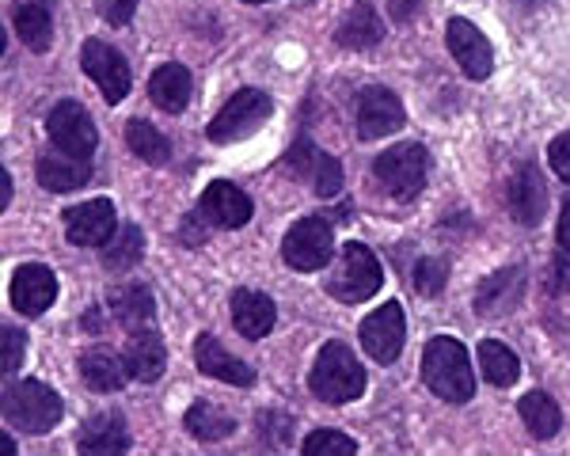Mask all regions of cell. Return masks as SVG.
Returning a JSON list of instances; mask_svg holds the SVG:
<instances>
[{
    "instance_id": "30",
    "label": "cell",
    "mask_w": 570,
    "mask_h": 456,
    "mask_svg": "<svg viewBox=\"0 0 570 456\" xmlns=\"http://www.w3.org/2000/svg\"><path fill=\"white\" fill-rule=\"evenodd\" d=\"M183 426H187L198 442H225V437L236 430V418L228 415V410H220L217 404H209V399H198V404H190Z\"/></svg>"
},
{
    "instance_id": "3",
    "label": "cell",
    "mask_w": 570,
    "mask_h": 456,
    "mask_svg": "<svg viewBox=\"0 0 570 456\" xmlns=\"http://www.w3.org/2000/svg\"><path fill=\"white\" fill-rule=\"evenodd\" d=\"M381 286H384L381 259H376L373 248H365L362 240L343 244L338 267L331 270V278L324 281L327 294L335 300H343V305H362V300H370Z\"/></svg>"
},
{
    "instance_id": "35",
    "label": "cell",
    "mask_w": 570,
    "mask_h": 456,
    "mask_svg": "<svg viewBox=\"0 0 570 456\" xmlns=\"http://www.w3.org/2000/svg\"><path fill=\"white\" fill-rule=\"evenodd\" d=\"M308 456H324V453H343V456H354L357 453V442L338 430H312L301 445Z\"/></svg>"
},
{
    "instance_id": "6",
    "label": "cell",
    "mask_w": 570,
    "mask_h": 456,
    "mask_svg": "<svg viewBox=\"0 0 570 456\" xmlns=\"http://www.w3.org/2000/svg\"><path fill=\"white\" fill-rule=\"evenodd\" d=\"M271 115H274V103H271V96H266V91L240 88L214 115V122L206 126V133H209V141H214V145H233V141H244V137H252Z\"/></svg>"
},
{
    "instance_id": "31",
    "label": "cell",
    "mask_w": 570,
    "mask_h": 456,
    "mask_svg": "<svg viewBox=\"0 0 570 456\" xmlns=\"http://www.w3.org/2000/svg\"><path fill=\"white\" fill-rule=\"evenodd\" d=\"M145 259V236L137 225H122L115 228V236L104 244V267L115 270V274H126L134 270L137 262Z\"/></svg>"
},
{
    "instance_id": "9",
    "label": "cell",
    "mask_w": 570,
    "mask_h": 456,
    "mask_svg": "<svg viewBox=\"0 0 570 456\" xmlns=\"http://www.w3.org/2000/svg\"><path fill=\"white\" fill-rule=\"evenodd\" d=\"M80 69L96 80V88L104 91L107 103H122V99L130 96V85H134L130 66H126V58L115 50V46L88 39L85 46H80Z\"/></svg>"
},
{
    "instance_id": "11",
    "label": "cell",
    "mask_w": 570,
    "mask_h": 456,
    "mask_svg": "<svg viewBox=\"0 0 570 456\" xmlns=\"http://www.w3.org/2000/svg\"><path fill=\"white\" fill-rule=\"evenodd\" d=\"M403 111L400 96H395L392 88H362V96H357V137L362 141H376V137H389L403 126Z\"/></svg>"
},
{
    "instance_id": "24",
    "label": "cell",
    "mask_w": 570,
    "mask_h": 456,
    "mask_svg": "<svg viewBox=\"0 0 570 456\" xmlns=\"http://www.w3.org/2000/svg\"><path fill=\"white\" fill-rule=\"evenodd\" d=\"M91 179V160H80V157H69V152H46L39 157V182L53 195H69V190H80L88 187Z\"/></svg>"
},
{
    "instance_id": "26",
    "label": "cell",
    "mask_w": 570,
    "mask_h": 456,
    "mask_svg": "<svg viewBox=\"0 0 570 456\" xmlns=\"http://www.w3.org/2000/svg\"><path fill=\"white\" fill-rule=\"evenodd\" d=\"M77 449L80 453H126L130 449V434H126L122 415L104 410V415H96L91 423H85V430L77 437Z\"/></svg>"
},
{
    "instance_id": "19",
    "label": "cell",
    "mask_w": 570,
    "mask_h": 456,
    "mask_svg": "<svg viewBox=\"0 0 570 456\" xmlns=\"http://www.w3.org/2000/svg\"><path fill=\"white\" fill-rule=\"evenodd\" d=\"M195 361L198 369L206 373V377H217L225 380V385H236V388H252L255 385V369L240 358H233V354L220 346L217 335L202 331L195 339Z\"/></svg>"
},
{
    "instance_id": "37",
    "label": "cell",
    "mask_w": 570,
    "mask_h": 456,
    "mask_svg": "<svg viewBox=\"0 0 570 456\" xmlns=\"http://www.w3.org/2000/svg\"><path fill=\"white\" fill-rule=\"evenodd\" d=\"M548 163H551V171H556L559 179L570 182V130L559 133L556 141L548 145Z\"/></svg>"
},
{
    "instance_id": "7",
    "label": "cell",
    "mask_w": 570,
    "mask_h": 456,
    "mask_svg": "<svg viewBox=\"0 0 570 456\" xmlns=\"http://www.w3.org/2000/svg\"><path fill=\"white\" fill-rule=\"evenodd\" d=\"M335 255V228L327 217H301L282 240V259L293 270H324Z\"/></svg>"
},
{
    "instance_id": "41",
    "label": "cell",
    "mask_w": 570,
    "mask_h": 456,
    "mask_svg": "<svg viewBox=\"0 0 570 456\" xmlns=\"http://www.w3.org/2000/svg\"><path fill=\"white\" fill-rule=\"evenodd\" d=\"M556 236H559V248H563L570 255V202L563 206V217H559V228H556Z\"/></svg>"
},
{
    "instance_id": "18",
    "label": "cell",
    "mask_w": 570,
    "mask_h": 456,
    "mask_svg": "<svg viewBox=\"0 0 570 456\" xmlns=\"http://www.w3.org/2000/svg\"><path fill=\"white\" fill-rule=\"evenodd\" d=\"M525 300V267H502L483 286L475 289V313L480 316H505Z\"/></svg>"
},
{
    "instance_id": "15",
    "label": "cell",
    "mask_w": 570,
    "mask_h": 456,
    "mask_svg": "<svg viewBox=\"0 0 570 456\" xmlns=\"http://www.w3.org/2000/svg\"><path fill=\"white\" fill-rule=\"evenodd\" d=\"M8 297H12V308L20 316H42L58 300V274L42 267V262H27V267L16 270Z\"/></svg>"
},
{
    "instance_id": "20",
    "label": "cell",
    "mask_w": 570,
    "mask_h": 456,
    "mask_svg": "<svg viewBox=\"0 0 570 456\" xmlns=\"http://www.w3.org/2000/svg\"><path fill=\"white\" fill-rule=\"evenodd\" d=\"M274 319H278V308H274V300L266 294H255V289H236L233 294V327L244 339H266Z\"/></svg>"
},
{
    "instance_id": "16",
    "label": "cell",
    "mask_w": 570,
    "mask_h": 456,
    "mask_svg": "<svg viewBox=\"0 0 570 456\" xmlns=\"http://www.w3.org/2000/svg\"><path fill=\"white\" fill-rule=\"evenodd\" d=\"M285 163H289L297 176H305L320 198H335L338 190H343V163L331 157V152L316 149L312 141H305V137L293 145L289 157H285Z\"/></svg>"
},
{
    "instance_id": "4",
    "label": "cell",
    "mask_w": 570,
    "mask_h": 456,
    "mask_svg": "<svg viewBox=\"0 0 570 456\" xmlns=\"http://www.w3.org/2000/svg\"><path fill=\"white\" fill-rule=\"evenodd\" d=\"M61 410V396L42 380H16L4 388V423L23 434H50Z\"/></svg>"
},
{
    "instance_id": "22",
    "label": "cell",
    "mask_w": 570,
    "mask_h": 456,
    "mask_svg": "<svg viewBox=\"0 0 570 456\" xmlns=\"http://www.w3.org/2000/svg\"><path fill=\"white\" fill-rule=\"evenodd\" d=\"M107 305H110V316L126 327V331H145V327L156 324V300L145 286H118L107 294Z\"/></svg>"
},
{
    "instance_id": "25",
    "label": "cell",
    "mask_w": 570,
    "mask_h": 456,
    "mask_svg": "<svg viewBox=\"0 0 570 456\" xmlns=\"http://www.w3.org/2000/svg\"><path fill=\"white\" fill-rule=\"evenodd\" d=\"M190 88H195V80H190V72L176 66V61L160 66L149 77V96L164 115H179L183 107L190 103Z\"/></svg>"
},
{
    "instance_id": "5",
    "label": "cell",
    "mask_w": 570,
    "mask_h": 456,
    "mask_svg": "<svg viewBox=\"0 0 570 456\" xmlns=\"http://www.w3.org/2000/svg\"><path fill=\"white\" fill-rule=\"evenodd\" d=\"M426 168H430V157L419 141H403V145H392L389 152L373 160V176L389 190L392 198L400 202H411V198L422 195L426 187Z\"/></svg>"
},
{
    "instance_id": "39",
    "label": "cell",
    "mask_w": 570,
    "mask_h": 456,
    "mask_svg": "<svg viewBox=\"0 0 570 456\" xmlns=\"http://www.w3.org/2000/svg\"><path fill=\"white\" fill-rule=\"evenodd\" d=\"M134 8H137V0H104L99 12H104V20L110 27H122V23L134 20Z\"/></svg>"
},
{
    "instance_id": "27",
    "label": "cell",
    "mask_w": 570,
    "mask_h": 456,
    "mask_svg": "<svg viewBox=\"0 0 570 456\" xmlns=\"http://www.w3.org/2000/svg\"><path fill=\"white\" fill-rule=\"evenodd\" d=\"M335 39L346 46V50H370V46H376L384 39V23L381 16L373 12V4H354L351 12L343 16V23H338Z\"/></svg>"
},
{
    "instance_id": "10",
    "label": "cell",
    "mask_w": 570,
    "mask_h": 456,
    "mask_svg": "<svg viewBox=\"0 0 570 456\" xmlns=\"http://www.w3.org/2000/svg\"><path fill=\"white\" fill-rule=\"evenodd\" d=\"M403 339H407V319H403V308L395 300L362 319V346L373 361L392 365L403 354Z\"/></svg>"
},
{
    "instance_id": "29",
    "label": "cell",
    "mask_w": 570,
    "mask_h": 456,
    "mask_svg": "<svg viewBox=\"0 0 570 456\" xmlns=\"http://www.w3.org/2000/svg\"><path fill=\"white\" fill-rule=\"evenodd\" d=\"M518 415H521V423H525V430L532 437H540V442L556 437L559 426H563V410H559V404L548 396V391H529V396L518 404Z\"/></svg>"
},
{
    "instance_id": "13",
    "label": "cell",
    "mask_w": 570,
    "mask_h": 456,
    "mask_svg": "<svg viewBox=\"0 0 570 456\" xmlns=\"http://www.w3.org/2000/svg\"><path fill=\"white\" fill-rule=\"evenodd\" d=\"M252 209H255L252 198H247L236 182H225V179L209 182L198 198L202 221L214 225V228H244L247 221H252Z\"/></svg>"
},
{
    "instance_id": "2",
    "label": "cell",
    "mask_w": 570,
    "mask_h": 456,
    "mask_svg": "<svg viewBox=\"0 0 570 456\" xmlns=\"http://www.w3.org/2000/svg\"><path fill=\"white\" fill-rule=\"evenodd\" d=\"M308 385L324 404H351V399H357L365 391V369L346 343H327L324 350L316 354Z\"/></svg>"
},
{
    "instance_id": "38",
    "label": "cell",
    "mask_w": 570,
    "mask_h": 456,
    "mask_svg": "<svg viewBox=\"0 0 570 456\" xmlns=\"http://www.w3.org/2000/svg\"><path fill=\"white\" fill-rule=\"evenodd\" d=\"M23 346H27V339H23V331H16V327H4V377H12L16 369H20V361H23Z\"/></svg>"
},
{
    "instance_id": "36",
    "label": "cell",
    "mask_w": 570,
    "mask_h": 456,
    "mask_svg": "<svg viewBox=\"0 0 570 456\" xmlns=\"http://www.w3.org/2000/svg\"><path fill=\"white\" fill-rule=\"evenodd\" d=\"M255 426H259L263 445H271V449H285L293 442V418H285L282 410H263Z\"/></svg>"
},
{
    "instance_id": "17",
    "label": "cell",
    "mask_w": 570,
    "mask_h": 456,
    "mask_svg": "<svg viewBox=\"0 0 570 456\" xmlns=\"http://www.w3.org/2000/svg\"><path fill=\"white\" fill-rule=\"evenodd\" d=\"M510 214L513 221H521L525 228L540 225L548 214V187H544V176L532 160L521 163L510 179Z\"/></svg>"
},
{
    "instance_id": "32",
    "label": "cell",
    "mask_w": 570,
    "mask_h": 456,
    "mask_svg": "<svg viewBox=\"0 0 570 456\" xmlns=\"http://www.w3.org/2000/svg\"><path fill=\"white\" fill-rule=\"evenodd\" d=\"M480 369H483V380H487V385H494V388H510L513 380L521 377L518 354H513L510 346L499 343V339L480 343Z\"/></svg>"
},
{
    "instance_id": "28",
    "label": "cell",
    "mask_w": 570,
    "mask_h": 456,
    "mask_svg": "<svg viewBox=\"0 0 570 456\" xmlns=\"http://www.w3.org/2000/svg\"><path fill=\"white\" fill-rule=\"evenodd\" d=\"M126 377H130L126 358H118V354H110V350H88L85 358H80V380H85L91 391H118L126 385Z\"/></svg>"
},
{
    "instance_id": "14",
    "label": "cell",
    "mask_w": 570,
    "mask_h": 456,
    "mask_svg": "<svg viewBox=\"0 0 570 456\" xmlns=\"http://www.w3.org/2000/svg\"><path fill=\"white\" fill-rule=\"evenodd\" d=\"M445 42H449V53L456 58V66L464 69V77H472V80L491 77V69H494L491 42L483 39V31L472 20H449Z\"/></svg>"
},
{
    "instance_id": "40",
    "label": "cell",
    "mask_w": 570,
    "mask_h": 456,
    "mask_svg": "<svg viewBox=\"0 0 570 456\" xmlns=\"http://www.w3.org/2000/svg\"><path fill=\"white\" fill-rule=\"evenodd\" d=\"M389 12L395 23H411L422 12V0H389Z\"/></svg>"
},
{
    "instance_id": "33",
    "label": "cell",
    "mask_w": 570,
    "mask_h": 456,
    "mask_svg": "<svg viewBox=\"0 0 570 456\" xmlns=\"http://www.w3.org/2000/svg\"><path fill=\"white\" fill-rule=\"evenodd\" d=\"M126 145L134 149V157H141L145 163H168L171 157V145H168V137H164L156 126H149L145 118H134L130 126H126Z\"/></svg>"
},
{
    "instance_id": "34",
    "label": "cell",
    "mask_w": 570,
    "mask_h": 456,
    "mask_svg": "<svg viewBox=\"0 0 570 456\" xmlns=\"http://www.w3.org/2000/svg\"><path fill=\"white\" fill-rule=\"evenodd\" d=\"M445 278H449V267L441 259H419L415 270H411V289L419 297H438L445 289Z\"/></svg>"
},
{
    "instance_id": "23",
    "label": "cell",
    "mask_w": 570,
    "mask_h": 456,
    "mask_svg": "<svg viewBox=\"0 0 570 456\" xmlns=\"http://www.w3.org/2000/svg\"><path fill=\"white\" fill-rule=\"evenodd\" d=\"M16 34L23 39L27 50L46 53L53 42V12H50V0H16V12H12Z\"/></svg>"
},
{
    "instance_id": "12",
    "label": "cell",
    "mask_w": 570,
    "mask_h": 456,
    "mask_svg": "<svg viewBox=\"0 0 570 456\" xmlns=\"http://www.w3.org/2000/svg\"><path fill=\"white\" fill-rule=\"evenodd\" d=\"M118 217L110 198H88V202L66 209V236L77 248H104L115 236Z\"/></svg>"
},
{
    "instance_id": "1",
    "label": "cell",
    "mask_w": 570,
    "mask_h": 456,
    "mask_svg": "<svg viewBox=\"0 0 570 456\" xmlns=\"http://www.w3.org/2000/svg\"><path fill=\"white\" fill-rule=\"evenodd\" d=\"M422 380L445 404H468L475 396V373L472 361H468V350L449 335H438V339L426 343V350H422Z\"/></svg>"
},
{
    "instance_id": "42",
    "label": "cell",
    "mask_w": 570,
    "mask_h": 456,
    "mask_svg": "<svg viewBox=\"0 0 570 456\" xmlns=\"http://www.w3.org/2000/svg\"><path fill=\"white\" fill-rule=\"evenodd\" d=\"M8 202H12V176L4 171V206H8Z\"/></svg>"
},
{
    "instance_id": "21",
    "label": "cell",
    "mask_w": 570,
    "mask_h": 456,
    "mask_svg": "<svg viewBox=\"0 0 570 456\" xmlns=\"http://www.w3.org/2000/svg\"><path fill=\"white\" fill-rule=\"evenodd\" d=\"M164 365H168V354H164V343H160V335H156V327L134 331L130 346H126V369H130V380H137V385H153V380H160Z\"/></svg>"
},
{
    "instance_id": "8",
    "label": "cell",
    "mask_w": 570,
    "mask_h": 456,
    "mask_svg": "<svg viewBox=\"0 0 570 456\" xmlns=\"http://www.w3.org/2000/svg\"><path fill=\"white\" fill-rule=\"evenodd\" d=\"M46 137L53 141L58 152H69V157H80V160H91L99 145V133H96V122L77 99H61L50 115H46Z\"/></svg>"
},
{
    "instance_id": "43",
    "label": "cell",
    "mask_w": 570,
    "mask_h": 456,
    "mask_svg": "<svg viewBox=\"0 0 570 456\" xmlns=\"http://www.w3.org/2000/svg\"><path fill=\"white\" fill-rule=\"evenodd\" d=\"M247 4H263V0H247Z\"/></svg>"
}]
</instances>
